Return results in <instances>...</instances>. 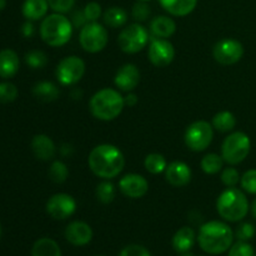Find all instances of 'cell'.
Returning <instances> with one entry per match:
<instances>
[{
	"label": "cell",
	"mask_w": 256,
	"mask_h": 256,
	"mask_svg": "<svg viewBox=\"0 0 256 256\" xmlns=\"http://www.w3.org/2000/svg\"><path fill=\"white\" fill-rule=\"evenodd\" d=\"M148 56H149L150 62L155 65V66H168V65L172 64L175 58L174 45L166 39L152 38V39H150Z\"/></svg>",
	"instance_id": "7c38bea8"
},
{
	"label": "cell",
	"mask_w": 256,
	"mask_h": 256,
	"mask_svg": "<svg viewBox=\"0 0 256 256\" xmlns=\"http://www.w3.org/2000/svg\"><path fill=\"white\" fill-rule=\"evenodd\" d=\"M235 238L240 242H249L255 235V226L250 222H242L236 228L234 232Z\"/></svg>",
	"instance_id": "74e56055"
},
{
	"label": "cell",
	"mask_w": 256,
	"mask_h": 256,
	"mask_svg": "<svg viewBox=\"0 0 256 256\" xmlns=\"http://www.w3.org/2000/svg\"><path fill=\"white\" fill-rule=\"evenodd\" d=\"M82 10H84V14H85V18H86L88 22H98V20H99V18L102 16V6H100L99 2H88Z\"/></svg>",
	"instance_id": "ab89813d"
},
{
	"label": "cell",
	"mask_w": 256,
	"mask_h": 256,
	"mask_svg": "<svg viewBox=\"0 0 256 256\" xmlns=\"http://www.w3.org/2000/svg\"><path fill=\"white\" fill-rule=\"evenodd\" d=\"M216 210L224 220L236 222L244 219L249 212V202L242 190L228 188L218 198Z\"/></svg>",
	"instance_id": "5b68a950"
},
{
	"label": "cell",
	"mask_w": 256,
	"mask_h": 256,
	"mask_svg": "<svg viewBox=\"0 0 256 256\" xmlns=\"http://www.w3.org/2000/svg\"><path fill=\"white\" fill-rule=\"evenodd\" d=\"M254 256H256V255H254Z\"/></svg>",
	"instance_id": "681fc988"
},
{
	"label": "cell",
	"mask_w": 256,
	"mask_h": 256,
	"mask_svg": "<svg viewBox=\"0 0 256 256\" xmlns=\"http://www.w3.org/2000/svg\"><path fill=\"white\" fill-rule=\"evenodd\" d=\"M252 216H254L256 219V198H255L254 202H252Z\"/></svg>",
	"instance_id": "f6af8a7d"
},
{
	"label": "cell",
	"mask_w": 256,
	"mask_h": 256,
	"mask_svg": "<svg viewBox=\"0 0 256 256\" xmlns=\"http://www.w3.org/2000/svg\"><path fill=\"white\" fill-rule=\"evenodd\" d=\"M25 62L32 69H42L48 64V56L42 50H32L25 55Z\"/></svg>",
	"instance_id": "1f68e13d"
},
{
	"label": "cell",
	"mask_w": 256,
	"mask_h": 256,
	"mask_svg": "<svg viewBox=\"0 0 256 256\" xmlns=\"http://www.w3.org/2000/svg\"><path fill=\"white\" fill-rule=\"evenodd\" d=\"M76 210L74 198L65 192L52 195L46 202V212L55 220H65L72 216Z\"/></svg>",
	"instance_id": "4fadbf2b"
},
{
	"label": "cell",
	"mask_w": 256,
	"mask_h": 256,
	"mask_svg": "<svg viewBox=\"0 0 256 256\" xmlns=\"http://www.w3.org/2000/svg\"><path fill=\"white\" fill-rule=\"evenodd\" d=\"M234 236V232L229 225L212 220L202 225L198 235V242L202 252L210 255H219L232 248Z\"/></svg>",
	"instance_id": "7a4b0ae2"
},
{
	"label": "cell",
	"mask_w": 256,
	"mask_h": 256,
	"mask_svg": "<svg viewBox=\"0 0 256 256\" xmlns=\"http://www.w3.org/2000/svg\"><path fill=\"white\" fill-rule=\"evenodd\" d=\"M115 186L112 182L109 180H104L100 184H98L96 190H95V195H96L98 200L102 204H110L112 200L115 199Z\"/></svg>",
	"instance_id": "f546056e"
},
{
	"label": "cell",
	"mask_w": 256,
	"mask_h": 256,
	"mask_svg": "<svg viewBox=\"0 0 256 256\" xmlns=\"http://www.w3.org/2000/svg\"><path fill=\"white\" fill-rule=\"evenodd\" d=\"M18 98V89L12 82H0V102H12Z\"/></svg>",
	"instance_id": "e575fe53"
},
{
	"label": "cell",
	"mask_w": 256,
	"mask_h": 256,
	"mask_svg": "<svg viewBox=\"0 0 256 256\" xmlns=\"http://www.w3.org/2000/svg\"><path fill=\"white\" fill-rule=\"evenodd\" d=\"M72 20L64 14L54 12L46 15L40 24V36L42 42L49 46L59 48L66 44L72 39Z\"/></svg>",
	"instance_id": "277c9868"
},
{
	"label": "cell",
	"mask_w": 256,
	"mask_h": 256,
	"mask_svg": "<svg viewBox=\"0 0 256 256\" xmlns=\"http://www.w3.org/2000/svg\"><path fill=\"white\" fill-rule=\"evenodd\" d=\"M214 59L222 65H234L244 55V46L236 39H222L214 45Z\"/></svg>",
	"instance_id": "8fae6325"
},
{
	"label": "cell",
	"mask_w": 256,
	"mask_h": 256,
	"mask_svg": "<svg viewBox=\"0 0 256 256\" xmlns=\"http://www.w3.org/2000/svg\"><path fill=\"white\" fill-rule=\"evenodd\" d=\"M85 74V62L82 58L66 56L58 64L55 70V76L58 82L65 86L75 85L82 79Z\"/></svg>",
	"instance_id": "30bf717a"
},
{
	"label": "cell",
	"mask_w": 256,
	"mask_h": 256,
	"mask_svg": "<svg viewBox=\"0 0 256 256\" xmlns=\"http://www.w3.org/2000/svg\"><path fill=\"white\" fill-rule=\"evenodd\" d=\"M212 125L214 129H216L220 132H229L236 126V118L232 112H220L214 115L212 118Z\"/></svg>",
	"instance_id": "4316f807"
},
{
	"label": "cell",
	"mask_w": 256,
	"mask_h": 256,
	"mask_svg": "<svg viewBox=\"0 0 256 256\" xmlns=\"http://www.w3.org/2000/svg\"><path fill=\"white\" fill-rule=\"evenodd\" d=\"M72 25H74V28L84 26V25L88 22L86 18H85V14H84V10H76V12L72 14Z\"/></svg>",
	"instance_id": "b9f144b4"
},
{
	"label": "cell",
	"mask_w": 256,
	"mask_h": 256,
	"mask_svg": "<svg viewBox=\"0 0 256 256\" xmlns=\"http://www.w3.org/2000/svg\"><path fill=\"white\" fill-rule=\"evenodd\" d=\"M68 176H69V170L68 166L60 160H55L49 168V178L52 182H56V184H62L66 182Z\"/></svg>",
	"instance_id": "4dcf8cb0"
},
{
	"label": "cell",
	"mask_w": 256,
	"mask_h": 256,
	"mask_svg": "<svg viewBox=\"0 0 256 256\" xmlns=\"http://www.w3.org/2000/svg\"><path fill=\"white\" fill-rule=\"evenodd\" d=\"M102 19L106 26L112 29L122 28L128 22V12L126 10L120 6H112L108 8L102 14Z\"/></svg>",
	"instance_id": "484cf974"
},
{
	"label": "cell",
	"mask_w": 256,
	"mask_h": 256,
	"mask_svg": "<svg viewBox=\"0 0 256 256\" xmlns=\"http://www.w3.org/2000/svg\"><path fill=\"white\" fill-rule=\"evenodd\" d=\"M125 106L124 96L118 90L105 88L92 96L89 109L92 116L102 122H112L122 112Z\"/></svg>",
	"instance_id": "3957f363"
},
{
	"label": "cell",
	"mask_w": 256,
	"mask_h": 256,
	"mask_svg": "<svg viewBox=\"0 0 256 256\" xmlns=\"http://www.w3.org/2000/svg\"><path fill=\"white\" fill-rule=\"evenodd\" d=\"M119 256H152V255H150L149 250L145 249V248L142 246V245L132 244V245H129V246L124 248Z\"/></svg>",
	"instance_id": "60d3db41"
},
{
	"label": "cell",
	"mask_w": 256,
	"mask_h": 256,
	"mask_svg": "<svg viewBox=\"0 0 256 256\" xmlns=\"http://www.w3.org/2000/svg\"><path fill=\"white\" fill-rule=\"evenodd\" d=\"M138 2H150V0H138Z\"/></svg>",
	"instance_id": "7dc6e473"
},
{
	"label": "cell",
	"mask_w": 256,
	"mask_h": 256,
	"mask_svg": "<svg viewBox=\"0 0 256 256\" xmlns=\"http://www.w3.org/2000/svg\"><path fill=\"white\" fill-rule=\"evenodd\" d=\"M150 14H152V10H150V6L148 5V2H135L132 9V16L136 22H142L148 20Z\"/></svg>",
	"instance_id": "d6a6232c"
},
{
	"label": "cell",
	"mask_w": 256,
	"mask_h": 256,
	"mask_svg": "<svg viewBox=\"0 0 256 256\" xmlns=\"http://www.w3.org/2000/svg\"><path fill=\"white\" fill-rule=\"evenodd\" d=\"M6 6V0H0V12Z\"/></svg>",
	"instance_id": "bcb514c9"
},
{
	"label": "cell",
	"mask_w": 256,
	"mask_h": 256,
	"mask_svg": "<svg viewBox=\"0 0 256 256\" xmlns=\"http://www.w3.org/2000/svg\"><path fill=\"white\" fill-rule=\"evenodd\" d=\"M195 242V232L189 226H184L175 232L172 238V248L179 254L190 252Z\"/></svg>",
	"instance_id": "603a6c76"
},
{
	"label": "cell",
	"mask_w": 256,
	"mask_h": 256,
	"mask_svg": "<svg viewBox=\"0 0 256 256\" xmlns=\"http://www.w3.org/2000/svg\"><path fill=\"white\" fill-rule=\"evenodd\" d=\"M79 42L85 52L92 54L102 52L109 42L106 28L98 22H86L80 30Z\"/></svg>",
	"instance_id": "ba28073f"
},
{
	"label": "cell",
	"mask_w": 256,
	"mask_h": 256,
	"mask_svg": "<svg viewBox=\"0 0 256 256\" xmlns=\"http://www.w3.org/2000/svg\"><path fill=\"white\" fill-rule=\"evenodd\" d=\"M32 150L35 156L42 162H49L55 158L56 146L48 135L38 134L32 140Z\"/></svg>",
	"instance_id": "ac0fdd59"
},
{
	"label": "cell",
	"mask_w": 256,
	"mask_h": 256,
	"mask_svg": "<svg viewBox=\"0 0 256 256\" xmlns=\"http://www.w3.org/2000/svg\"><path fill=\"white\" fill-rule=\"evenodd\" d=\"M144 166L150 174H162L165 172L168 166V162L164 158V155L158 154V152H152L149 154L144 160Z\"/></svg>",
	"instance_id": "f1b7e54d"
},
{
	"label": "cell",
	"mask_w": 256,
	"mask_h": 256,
	"mask_svg": "<svg viewBox=\"0 0 256 256\" xmlns=\"http://www.w3.org/2000/svg\"><path fill=\"white\" fill-rule=\"evenodd\" d=\"M19 56L12 49H4L0 52V78L10 79L19 70Z\"/></svg>",
	"instance_id": "ffe728a7"
},
{
	"label": "cell",
	"mask_w": 256,
	"mask_h": 256,
	"mask_svg": "<svg viewBox=\"0 0 256 256\" xmlns=\"http://www.w3.org/2000/svg\"><path fill=\"white\" fill-rule=\"evenodd\" d=\"M32 256H62V250L55 240L42 238L32 245Z\"/></svg>",
	"instance_id": "d4e9b609"
},
{
	"label": "cell",
	"mask_w": 256,
	"mask_h": 256,
	"mask_svg": "<svg viewBox=\"0 0 256 256\" xmlns=\"http://www.w3.org/2000/svg\"><path fill=\"white\" fill-rule=\"evenodd\" d=\"M49 4L48 0H25L22 4V15L30 22H36L46 16Z\"/></svg>",
	"instance_id": "7402d4cb"
},
{
	"label": "cell",
	"mask_w": 256,
	"mask_h": 256,
	"mask_svg": "<svg viewBox=\"0 0 256 256\" xmlns=\"http://www.w3.org/2000/svg\"><path fill=\"white\" fill-rule=\"evenodd\" d=\"M224 159L222 155L215 154V152H210L206 154L200 162V166H202V172L208 175H215L219 172H222L224 168Z\"/></svg>",
	"instance_id": "83f0119b"
},
{
	"label": "cell",
	"mask_w": 256,
	"mask_h": 256,
	"mask_svg": "<svg viewBox=\"0 0 256 256\" xmlns=\"http://www.w3.org/2000/svg\"><path fill=\"white\" fill-rule=\"evenodd\" d=\"M65 239L74 246H84L92 239V230L84 222H72L65 229Z\"/></svg>",
	"instance_id": "e0dca14e"
},
{
	"label": "cell",
	"mask_w": 256,
	"mask_h": 256,
	"mask_svg": "<svg viewBox=\"0 0 256 256\" xmlns=\"http://www.w3.org/2000/svg\"><path fill=\"white\" fill-rule=\"evenodd\" d=\"M119 189L126 198L140 199L146 195L149 190V182L142 175L128 174L120 179Z\"/></svg>",
	"instance_id": "5bb4252c"
},
{
	"label": "cell",
	"mask_w": 256,
	"mask_h": 256,
	"mask_svg": "<svg viewBox=\"0 0 256 256\" xmlns=\"http://www.w3.org/2000/svg\"><path fill=\"white\" fill-rule=\"evenodd\" d=\"M150 35L146 28L142 26L140 22H134L120 32L118 36L119 48L126 54H136L142 52L149 44Z\"/></svg>",
	"instance_id": "52a82bcc"
},
{
	"label": "cell",
	"mask_w": 256,
	"mask_h": 256,
	"mask_svg": "<svg viewBox=\"0 0 256 256\" xmlns=\"http://www.w3.org/2000/svg\"><path fill=\"white\" fill-rule=\"evenodd\" d=\"M240 184L244 192L256 195V169H250L244 172L240 179Z\"/></svg>",
	"instance_id": "836d02e7"
},
{
	"label": "cell",
	"mask_w": 256,
	"mask_h": 256,
	"mask_svg": "<svg viewBox=\"0 0 256 256\" xmlns=\"http://www.w3.org/2000/svg\"><path fill=\"white\" fill-rule=\"evenodd\" d=\"M212 138H214V128L205 120H198L190 124L184 135L186 146L196 152L206 150L212 144Z\"/></svg>",
	"instance_id": "9c48e42d"
},
{
	"label": "cell",
	"mask_w": 256,
	"mask_h": 256,
	"mask_svg": "<svg viewBox=\"0 0 256 256\" xmlns=\"http://www.w3.org/2000/svg\"><path fill=\"white\" fill-rule=\"evenodd\" d=\"M165 179L172 186H186L192 182V169L184 162H172L165 169Z\"/></svg>",
	"instance_id": "2e32d148"
},
{
	"label": "cell",
	"mask_w": 256,
	"mask_h": 256,
	"mask_svg": "<svg viewBox=\"0 0 256 256\" xmlns=\"http://www.w3.org/2000/svg\"><path fill=\"white\" fill-rule=\"evenodd\" d=\"M240 176L239 172H238L235 168H225L222 172V182L225 186L228 188H235L240 182Z\"/></svg>",
	"instance_id": "d590c367"
},
{
	"label": "cell",
	"mask_w": 256,
	"mask_h": 256,
	"mask_svg": "<svg viewBox=\"0 0 256 256\" xmlns=\"http://www.w3.org/2000/svg\"><path fill=\"white\" fill-rule=\"evenodd\" d=\"M48 4L54 12L66 14L74 8L75 0H48Z\"/></svg>",
	"instance_id": "f35d334b"
},
{
	"label": "cell",
	"mask_w": 256,
	"mask_h": 256,
	"mask_svg": "<svg viewBox=\"0 0 256 256\" xmlns=\"http://www.w3.org/2000/svg\"><path fill=\"white\" fill-rule=\"evenodd\" d=\"M88 162L92 174L104 180H110L124 170L125 158L122 150L115 145L102 144L90 152Z\"/></svg>",
	"instance_id": "6da1fadb"
},
{
	"label": "cell",
	"mask_w": 256,
	"mask_h": 256,
	"mask_svg": "<svg viewBox=\"0 0 256 256\" xmlns=\"http://www.w3.org/2000/svg\"><path fill=\"white\" fill-rule=\"evenodd\" d=\"M176 30V24L174 20L165 15H160V16L154 18L150 22V32L154 38H162V39H166L170 38Z\"/></svg>",
	"instance_id": "44dd1931"
},
{
	"label": "cell",
	"mask_w": 256,
	"mask_h": 256,
	"mask_svg": "<svg viewBox=\"0 0 256 256\" xmlns=\"http://www.w3.org/2000/svg\"><path fill=\"white\" fill-rule=\"evenodd\" d=\"M124 102H125V105H128V106H134V105H136L138 102V96L130 92L129 94L124 98Z\"/></svg>",
	"instance_id": "ee69618b"
},
{
	"label": "cell",
	"mask_w": 256,
	"mask_h": 256,
	"mask_svg": "<svg viewBox=\"0 0 256 256\" xmlns=\"http://www.w3.org/2000/svg\"><path fill=\"white\" fill-rule=\"evenodd\" d=\"M32 94L38 100L44 102H54L59 98V88L52 82H40L32 88Z\"/></svg>",
	"instance_id": "cb8c5ba5"
},
{
	"label": "cell",
	"mask_w": 256,
	"mask_h": 256,
	"mask_svg": "<svg viewBox=\"0 0 256 256\" xmlns=\"http://www.w3.org/2000/svg\"><path fill=\"white\" fill-rule=\"evenodd\" d=\"M140 72L134 64H124L115 74L114 84L122 92H130L139 85Z\"/></svg>",
	"instance_id": "9a60e30c"
},
{
	"label": "cell",
	"mask_w": 256,
	"mask_h": 256,
	"mask_svg": "<svg viewBox=\"0 0 256 256\" xmlns=\"http://www.w3.org/2000/svg\"><path fill=\"white\" fill-rule=\"evenodd\" d=\"M162 9L172 16H186L198 5V0H158Z\"/></svg>",
	"instance_id": "d6986e66"
},
{
	"label": "cell",
	"mask_w": 256,
	"mask_h": 256,
	"mask_svg": "<svg viewBox=\"0 0 256 256\" xmlns=\"http://www.w3.org/2000/svg\"><path fill=\"white\" fill-rule=\"evenodd\" d=\"M0 235H2V226H0Z\"/></svg>",
	"instance_id": "c3c4849f"
},
{
	"label": "cell",
	"mask_w": 256,
	"mask_h": 256,
	"mask_svg": "<svg viewBox=\"0 0 256 256\" xmlns=\"http://www.w3.org/2000/svg\"><path fill=\"white\" fill-rule=\"evenodd\" d=\"M228 256H254V248L248 242H240L232 245Z\"/></svg>",
	"instance_id": "8d00e7d4"
},
{
	"label": "cell",
	"mask_w": 256,
	"mask_h": 256,
	"mask_svg": "<svg viewBox=\"0 0 256 256\" xmlns=\"http://www.w3.org/2000/svg\"><path fill=\"white\" fill-rule=\"evenodd\" d=\"M22 32L25 35V36H32V32H34V25L32 24L30 20H28V22L22 25Z\"/></svg>",
	"instance_id": "7bdbcfd3"
},
{
	"label": "cell",
	"mask_w": 256,
	"mask_h": 256,
	"mask_svg": "<svg viewBox=\"0 0 256 256\" xmlns=\"http://www.w3.org/2000/svg\"><path fill=\"white\" fill-rule=\"evenodd\" d=\"M252 149V140L245 132H235L225 138L222 145V156L229 165L244 162Z\"/></svg>",
	"instance_id": "8992f818"
}]
</instances>
